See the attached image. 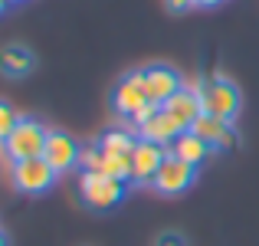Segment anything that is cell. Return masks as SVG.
<instances>
[{
  "mask_svg": "<svg viewBox=\"0 0 259 246\" xmlns=\"http://www.w3.org/2000/svg\"><path fill=\"white\" fill-rule=\"evenodd\" d=\"M233 128V121H227V118H217V115H210V112H203L200 118L190 125V132L197 135V138H203L210 148L217 151V145H220L223 138H227V132Z\"/></svg>",
  "mask_w": 259,
  "mask_h": 246,
  "instance_id": "9a60e30c",
  "label": "cell"
},
{
  "mask_svg": "<svg viewBox=\"0 0 259 246\" xmlns=\"http://www.w3.org/2000/svg\"><path fill=\"white\" fill-rule=\"evenodd\" d=\"M164 112L171 115V118L184 128V132H190V125H194V121L203 115V102H200V92H197V86H194V89L184 86L177 95H171V99L164 102Z\"/></svg>",
  "mask_w": 259,
  "mask_h": 246,
  "instance_id": "8fae6325",
  "label": "cell"
},
{
  "mask_svg": "<svg viewBox=\"0 0 259 246\" xmlns=\"http://www.w3.org/2000/svg\"><path fill=\"white\" fill-rule=\"evenodd\" d=\"M43 158L50 161V168L56 171L59 177L69 174L72 168H79V158H82V145L72 138L63 128H50V138H46V151Z\"/></svg>",
  "mask_w": 259,
  "mask_h": 246,
  "instance_id": "8992f818",
  "label": "cell"
},
{
  "mask_svg": "<svg viewBox=\"0 0 259 246\" xmlns=\"http://www.w3.org/2000/svg\"><path fill=\"white\" fill-rule=\"evenodd\" d=\"M79 197H82V203L89 210L105 214V210H115L128 197V181H118V177H108V174H95V171H82L79 174Z\"/></svg>",
  "mask_w": 259,
  "mask_h": 246,
  "instance_id": "6da1fadb",
  "label": "cell"
},
{
  "mask_svg": "<svg viewBox=\"0 0 259 246\" xmlns=\"http://www.w3.org/2000/svg\"><path fill=\"white\" fill-rule=\"evenodd\" d=\"M0 246H10V236H7L4 230H0Z\"/></svg>",
  "mask_w": 259,
  "mask_h": 246,
  "instance_id": "7402d4cb",
  "label": "cell"
},
{
  "mask_svg": "<svg viewBox=\"0 0 259 246\" xmlns=\"http://www.w3.org/2000/svg\"><path fill=\"white\" fill-rule=\"evenodd\" d=\"M154 246H187V240H184L177 230H167V233H161L158 240H154Z\"/></svg>",
  "mask_w": 259,
  "mask_h": 246,
  "instance_id": "ac0fdd59",
  "label": "cell"
},
{
  "mask_svg": "<svg viewBox=\"0 0 259 246\" xmlns=\"http://www.w3.org/2000/svg\"><path fill=\"white\" fill-rule=\"evenodd\" d=\"M135 132H138V138H145V141H154V145L171 148L174 138L184 132V128L164 112V105H151V108H148V115L135 125Z\"/></svg>",
  "mask_w": 259,
  "mask_h": 246,
  "instance_id": "30bf717a",
  "label": "cell"
},
{
  "mask_svg": "<svg viewBox=\"0 0 259 246\" xmlns=\"http://www.w3.org/2000/svg\"><path fill=\"white\" fill-rule=\"evenodd\" d=\"M141 79H145L148 99H151L154 105H164L171 95H177L184 89L181 72H177L174 66H167V63H148V66H141Z\"/></svg>",
  "mask_w": 259,
  "mask_h": 246,
  "instance_id": "ba28073f",
  "label": "cell"
},
{
  "mask_svg": "<svg viewBox=\"0 0 259 246\" xmlns=\"http://www.w3.org/2000/svg\"><path fill=\"white\" fill-rule=\"evenodd\" d=\"M167 151H171L174 158H181V161L194 164V168H200V164L210 158V151H213V148H210L203 138H197L194 132H181V135L174 138V145L167 148Z\"/></svg>",
  "mask_w": 259,
  "mask_h": 246,
  "instance_id": "5bb4252c",
  "label": "cell"
},
{
  "mask_svg": "<svg viewBox=\"0 0 259 246\" xmlns=\"http://www.w3.org/2000/svg\"><path fill=\"white\" fill-rule=\"evenodd\" d=\"M7 7H13V4H10V0H0V13H4Z\"/></svg>",
  "mask_w": 259,
  "mask_h": 246,
  "instance_id": "603a6c76",
  "label": "cell"
},
{
  "mask_svg": "<svg viewBox=\"0 0 259 246\" xmlns=\"http://www.w3.org/2000/svg\"><path fill=\"white\" fill-rule=\"evenodd\" d=\"M33 69H36V56H33L26 46L10 43V46L0 50V72H4L7 79H23V76H30Z\"/></svg>",
  "mask_w": 259,
  "mask_h": 246,
  "instance_id": "7c38bea8",
  "label": "cell"
},
{
  "mask_svg": "<svg viewBox=\"0 0 259 246\" xmlns=\"http://www.w3.org/2000/svg\"><path fill=\"white\" fill-rule=\"evenodd\" d=\"M20 118H23V115H20L17 108L10 105V102H4V99H0V148L7 145V138H10V135H13V128L20 125Z\"/></svg>",
  "mask_w": 259,
  "mask_h": 246,
  "instance_id": "e0dca14e",
  "label": "cell"
},
{
  "mask_svg": "<svg viewBox=\"0 0 259 246\" xmlns=\"http://www.w3.org/2000/svg\"><path fill=\"white\" fill-rule=\"evenodd\" d=\"M197 92H200L203 112L217 115V118H227V121H236L240 105H243V95H240V89H236L227 76H207V79H200Z\"/></svg>",
  "mask_w": 259,
  "mask_h": 246,
  "instance_id": "3957f363",
  "label": "cell"
},
{
  "mask_svg": "<svg viewBox=\"0 0 259 246\" xmlns=\"http://www.w3.org/2000/svg\"><path fill=\"white\" fill-rule=\"evenodd\" d=\"M236 145H240V135H236V128H230L227 138H223L220 145H217V151H230V148H236Z\"/></svg>",
  "mask_w": 259,
  "mask_h": 246,
  "instance_id": "d6986e66",
  "label": "cell"
},
{
  "mask_svg": "<svg viewBox=\"0 0 259 246\" xmlns=\"http://www.w3.org/2000/svg\"><path fill=\"white\" fill-rule=\"evenodd\" d=\"M79 171H95V174H102V171H105V151L99 148V141H92V145H82Z\"/></svg>",
  "mask_w": 259,
  "mask_h": 246,
  "instance_id": "2e32d148",
  "label": "cell"
},
{
  "mask_svg": "<svg viewBox=\"0 0 259 246\" xmlns=\"http://www.w3.org/2000/svg\"><path fill=\"white\" fill-rule=\"evenodd\" d=\"M194 177H197V168H194V164L174 158V154L167 151V158H164V164H161L158 177H154V190H158V194H164V197H177V194H184V190L194 184Z\"/></svg>",
  "mask_w": 259,
  "mask_h": 246,
  "instance_id": "9c48e42d",
  "label": "cell"
},
{
  "mask_svg": "<svg viewBox=\"0 0 259 246\" xmlns=\"http://www.w3.org/2000/svg\"><path fill=\"white\" fill-rule=\"evenodd\" d=\"M151 105H154V102L148 99V89H145V79H141V69L125 72V76L115 82V89H112V108L118 112V118L138 125V121L148 115V108H151Z\"/></svg>",
  "mask_w": 259,
  "mask_h": 246,
  "instance_id": "7a4b0ae2",
  "label": "cell"
},
{
  "mask_svg": "<svg viewBox=\"0 0 259 246\" xmlns=\"http://www.w3.org/2000/svg\"><path fill=\"white\" fill-rule=\"evenodd\" d=\"M197 7H203V10H213V7H220V4H227V0H194Z\"/></svg>",
  "mask_w": 259,
  "mask_h": 246,
  "instance_id": "44dd1931",
  "label": "cell"
},
{
  "mask_svg": "<svg viewBox=\"0 0 259 246\" xmlns=\"http://www.w3.org/2000/svg\"><path fill=\"white\" fill-rule=\"evenodd\" d=\"M95 141H99V148L105 154H121V158H132L135 148H138V132H135V128H128V125L105 128V132H102Z\"/></svg>",
  "mask_w": 259,
  "mask_h": 246,
  "instance_id": "4fadbf2b",
  "label": "cell"
},
{
  "mask_svg": "<svg viewBox=\"0 0 259 246\" xmlns=\"http://www.w3.org/2000/svg\"><path fill=\"white\" fill-rule=\"evenodd\" d=\"M164 158H167L164 145L138 138V148H135V154H132V184L135 187H154V177H158Z\"/></svg>",
  "mask_w": 259,
  "mask_h": 246,
  "instance_id": "52a82bcc",
  "label": "cell"
},
{
  "mask_svg": "<svg viewBox=\"0 0 259 246\" xmlns=\"http://www.w3.org/2000/svg\"><path fill=\"white\" fill-rule=\"evenodd\" d=\"M46 138H50V128H46L39 118H30V115H23V118H20V125L13 128V135L7 138L4 154H7L10 161L43 158V151H46Z\"/></svg>",
  "mask_w": 259,
  "mask_h": 246,
  "instance_id": "277c9868",
  "label": "cell"
},
{
  "mask_svg": "<svg viewBox=\"0 0 259 246\" xmlns=\"http://www.w3.org/2000/svg\"><path fill=\"white\" fill-rule=\"evenodd\" d=\"M56 171L50 168L46 158H30V161H10V184L13 190L26 197H39L56 184Z\"/></svg>",
  "mask_w": 259,
  "mask_h": 246,
  "instance_id": "5b68a950",
  "label": "cell"
},
{
  "mask_svg": "<svg viewBox=\"0 0 259 246\" xmlns=\"http://www.w3.org/2000/svg\"><path fill=\"white\" fill-rule=\"evenodd\" d=\"M164 7L171 13H184V10H190V7H197L194 0H164Z\"/></svg>",
  "mask_w": 259,
  "mask_h": 246,
  "instance_id": "ffe728a7",
  "label": "cell"
}]
</instances>
